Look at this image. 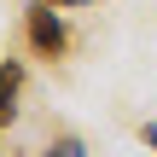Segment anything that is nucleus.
Masks as SVG:
<instances>
[{
	"mask_svg": "<svg viewBox=\"0 0 157 157\" xmlns=\"http://www.w3.org/2000/svg\"><path fill=\"white\" fill-rule=\"evenodd\" d=\"M23 29H29V47H35L41 58H64V52H70V29H64V17L52 12V0H35L29 17H23Z\"/></svg>",
	"mask_w": 157,
	"mask_h": 157,
	"instance_id": "obj_1",
	"label": "nucleus"
},
{
	"mask_svg": "<svg viewBox=\"0 0 157 157\" xmlns=\"http://www.w3.org/2000/svg\"><path fill=\"white\" fill-rule=\"evenodd\" d=\"M17 93H23V58H6V64H0V134H6L12 117H17Z\"/></svg>",
	"mask_w": 157,
	"mask_h": 157,
	"instance_id": "obj_2",
	"label": "nucleus"
},
{
	"mask_svg": "<svg viewBox=\"0 0 157 157\" xmlns=\"http://www.w3.org/2000/svg\"><path fill=\"white\" fill-rule=\"evenodd\" d=\"M41 157H87V140H82V134H52V140L41 146Z\"/></svg>",
	"mask_w": 157,
	"mask_h": 157,
	"instance_id": "obj_3",
	"label": "nucleus"
},
{
	"mask_svg": "<svg viewBox=\"0 0 157 157\" xmlns=\"http://www.w3.org/2000/svg\"><path fill=\"white\" fill-rule=\"evenodd\" d=\"M146 146H151V151H157V122H146Z\"/></svg>",
	"mask_w": 157,
	"mask_h": 157,
	"instance_id": "obj_4",
	"label": "nucleus"
},
{
	"mask_svg": "<svg viewBox=\"0 0 157 157\" xmlns=\"http://www.w3.org/2000/svg\"><path fill=\"white\" fill-rule=\"evenodd\" d=\"M70 6H87V0H70Z\"/></svg>",
	"mask_w": 157,
	"mask_h": 157,
	"instance_id": "obj_5",
	"label": "nucleus"
},
{
	"mask_svg": "<svg viewBox=\"0 0 157 157\" xmlns=\"http://www.w3.org/2000/svg\"><path fill=\"white\" fill-rule=\"evenodd\" d=\"M52 6H70V0H52Z\"/></svg>",
	"mask_w": 157,
	"mask_h": 157,
	"instance_id": "obj_6",
	"label": "nucleus"
}]
</instances>
